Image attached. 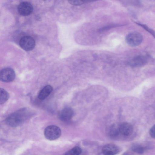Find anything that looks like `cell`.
<instances>
[{
    "label": "cell",
    "mask_w": 155,
    "mask_h": 155,
    "mask_svg": "<svg viewBox=\"0 0 155 155\" xmlns=\"http://www.w3.org/2000/svg\"><path fill=\"white\" fill-rule=\"evenodd\" d=\"M26 116V114L24 110H19L9 115L6 119V123L10 126L17 127L23 122Z\"/></svg>",
    "instance_id": "1"
},
{
    "label": "cell",
    "mask_w": 155,
    "mask_h": 155,
    "mask_svg": "<svg viewBox=\"0 0 155 155\" xmlns=\"http://www.w3.org/2000/svg\"><path fill=\"white\" fill-rule=\"evenodd\" d=\"M61 134L60 129L55 125L49 126L45 128L44 131V135L45 137L49 140L57 139L60 137Z\"/></svg>",
    "instance_id": "2"
},
{
    "label": "cell",
    "mask_w": 155,
    "mask_h": 155,
    "mask_svg": "<svg viewBox=\"0 0 155 155\" xmlns=\"http://www.w3.org/2000/svg\"><path fill=\"white\" fill-rule=\"evenodd\" d=\"M143 37L139 33L134 31L128 34L126 37L125 40L127 43L132 47L137 46L142 43Z\"/></svg>",
    "instance_id": "3"
},
{
    "label": "cell",
    "mask_w": 155,
    "mask_h": 155,
    "mask_svg": "<svg viewBox=\"0 0 155 155\" xmlns=\"http://www.w3.org/2000/svg\"><path fill=\"white\" fill-rule=\"evenodd\" d=\"M15 77L14 71L10 68H5L0 70V81L5 82L13 81Z\"/></svg>",
    "instance_id": "4"
},
{
    "label": "cell",
    "mask_w": 155,
    "mask_h": 155,
    "mask_svg": "<svg viewBox=\"0 0 155 155\" xmlns=\"http://www.w3.org/2000/svg\"><path fill=\"white\" fill-rule=\"evenodd\" d=\"M19 45L24 50L30 51L35 48V42L32 37L29 36H25L21 38L19 41Z\"/></svg>",
    "instance_id": "5"
},
{
    "label": "cell",
    "mask_w": 155,
    "mask_h": 155,
    "mask_svg": "<svg viewBox=\"0 0 155 155\" xmlns=\"http://www.w3.org/2000/svg\"><path fill=\"white\" fill-rule=\"evenodd\" d=\"M33 10L32 5L27 2H21L18 7V12L21 15L23 16L29 15L32 12Z\"/></svg>",
    "instance_id": "6"
},
{
    "label": "cell",
    "mask_w": 155,
    "mask_h": 155,
    "mask_svg": "<svg viewBox=\"0 0 155 155\" xmlns=\"http://www.w3.org/2000/svg\"><path fill=\"white\" fill-rule=\"evenodd\" d=\"M146 58L143 55H138L131 58L129 62V64L133 67H140L144 65L147 62Z\"/></svg>",
    "instance_id": "7"
},
{
    "label": "cell",
    "mask_w": 155,
    "mask_h": 155,
    "mask_svg": "<svg viewBox=\"0 0 155 155\" xmlns=\"http://www.w3.org/2000/svg\"><path fill=\"white\" fill-rule=\"evenodd\" d=\"M74 115V111L72 108L66 107L62 109L59 113V117L62 121H68L72 118Z\"/></svg>",
    "instance_id": "8"
},
{
    "label": "cell",
    "mask_w": 155,
    "mask_h": 155,
    "mask_svg": "<svg viewBox=\"0 0 155 155\" xmlns=\"http://www.w3.org/2000/svg\"><path fill=\"white\" fill-rule=\"evenodd\" d=\"M119 147L116 145L108 144L104 145L102 149V152L104 155H114L119 151Z\"/></svg>",
    "instance_id": "9"
},
{
    "label": "cell",
    "mask_w": 155,
    "mask_h": 155,
    "mask_svg": "<svg viewBox=\"0 0 155 155\" xmlns=\"http://www.w3.org/2000/svg\"><path fill=\"white\" fill-rule=\"evenodd\" d=\"M118 127L120 133L125 136L130 135L133 131V128L132 125L127 122L122 123Z\"/></svg>",
    "instance_id": "10"
},
{
    "label": "cell",
    "mask_w": 155,
    "mask_h": 155,
    "mask_svg": "<svg viewBox=\"0 0 155 155\" xmlns=\"http://www.w3.org/2000/svg\"><path fill=\"white\" fill-rule=\"evenodd\" d=\"M52 91V87L50 85L45 86L40 92L38 95V98L43 100L46 98Z\"/></svg>",
    "instance_id": "11"
},
{
    "label": "cell",
    "mask_w": 155,
    "mask_h": 155,
    "mask_svg": "<svg viewBox=\"0 0 155 155\" xmlns=\"http://www.w3.org/2000/svg\"><path fill=\"white\" fill-rule=\"evenodd\" d=\"M9 93L3 88H0V104H4L9 99Z\"/></svg>",
    "instance_id": "12"
},
{
    "label": "cell",
    "mask_w": 155,
    "mask_h": 155,
    "mask_svg": "<svg viewBox=\"0 0 155 155\" xmlns=\"http://www.w3.org/2000/svg\"><path fill=\"white\" fill-rule=\"evenodd\" d=\"M119 133L118 127H117L114 124L111 126L109 131V134L111 137H116L119 135Z\"/></svg>",
    "instance_id": "13"
},
{
    "label": "cell",
    "mask_w": 155,
    "mask_h": 155,
    "mask_svg": "<svg viewBox=\"0 0 155 155\" xmlns=\"http://www.w3.org/2000/svg\"><path fill=\"white\" fill-rule=\"evenodd\" d=\"M81 151V149L80 147H75L67 151L65 155H79Z\"/></svg>",
    "instance_id": "14"
},
{
    "label": "cell",
    "mask_w": 155,
    "mask_h": 155,
    "mask_svg": "<svg viewBox=\"0 0 155 155\" xmlns=\"http://www.w3.org/2000/svg\"><path fill=\"white\" fill-rule=\"evenodd\" d=\"M131 149L134 152L139 154H142L144 151L143 147L138 144H134L132 146Z\"/></svg>",
    "instance_id": "15"
},
{
    "label": "cell",
    "mask_w": 155,
    "mask_h": 155,
    "mask_svg": "<svg viewBox=\"0 0 155 155\" xmlns=\"http://www.w3.org/2000/svg\"><path fill=\"white\" fill-rule=\"evenodd\" d=\"M84 1L80 0H71L68 2L70 4L74 5H79L83 4Z\"/></svg>",
    "instance_id": "16"
},
{
    "label": "cell",
    "mask_w": 155,
    "mask_h": 155,
    "mask_svg": "<svg viewBox=\"0 0 155 155\" xmlns=\"http://www.w3.org/2000/svg\"><path fill=\"white\" fill-rule=\"evenodd\" d=\"M151 137L154 138L155 137V125H153L150 128L149 132Z\"/></svg>",
    "instance_id": "17"
}]
</instances>
